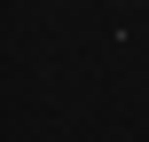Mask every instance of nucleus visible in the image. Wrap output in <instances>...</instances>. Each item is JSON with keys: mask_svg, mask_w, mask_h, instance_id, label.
Returning a JSON list of instances; mask_svg holds the SVG:
<instances>
[]
</instances>
